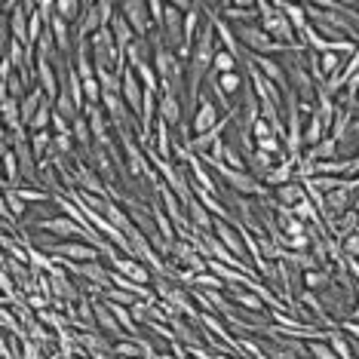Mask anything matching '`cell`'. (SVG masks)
<instances>
[{
  "instance_id": "obj_31",
  "label": "cell",
  "mask_w": 359,
  "mask_h": 359,
  "mask_svg": "<svg viewBox=\"0 0 359 359\" xmlns=\"http://www.w3.org/2000/svg\"><path fill=\"white\" fill-rule=\"evenodd\" d=\"M31 89H34V86H31L28 80H25V74H19V71H13V74L4 80V93H10L13 99H19V102L25 99V95L31 93Z\"/></svg>"
},
{
  "instance_id": "obj_22",
  "label": "cell",
  "mask_w": 359,
  "mask_h": 359,
  "mask_svg": "<svg viewBox=\"0 0 359 359\" xmlns=\"http://www.w3.org/2000/svg\"><path fill=\"white\" fill-rule=\"evenodd\" d=\"M301 200H307V191L301 182H292V184H283L273 191V203H280V206H298Z\"/></svg>"
},
{
  "instance_id": "obj_12",
  "label": "cell",
  "mask_w": 359,
  "mask_h": 359,
  "mask_svg": "<svg viewBox=\"0 0 359 359\" xmlns=\"http://www.w3.org/2000/svg\"><path fill=\"white\" fill-rule=\"evenodd\" d=\"M227 298L233 301V307L246 310V313H264L267 310L264 301H261L252 289H246V285H227Z\"/></svg>"
},
{
  "instance_id": "obj_16",
  "label": "cell",
  "mask_w": 359,
  "mask_h": 359,
  "mask_svg": "<svg viewBox=\"0 0 359 359\" xmlns=\"http://www.w3.org/2000/svg\"><path fill=\"white\" fill-rule=\"evenodd\" d=\"M160 120H166L172 129H178L184 123V102L178 99V95L160 93Z\"/></svg>"
},
{
  "instance_id": "obj_3",
  "label": "cell",
  "mask_w": 359,
  "mask_h": 359,
  "mask_svg": "<svg viewBox=\"0 0 359 359\" xmlns=\"http://www.w3.org/2000/svg\"><path fill=\"white\" fill-rule=\"evenodd\" d=\"M233 34L240 40V46L249 55H273V53H289V46L276 43V40L261 28V22H243V25H233Z\"/></svg>"
},
{
  "instance_id": "obj_40",
  "label": "cell",
  "mask_w": 359,
  "mask_h": 359,
  "mask_svg": "<svg viewBox=\"0 0 359 359\" xmlns=\"http://www.w3.org/2000/svg\"><path fill=\"white\" fill-rule=\"evenodd\" d=\"M53 135H74V123H71V120H65L62 114H55L53 111Z\"/></svg>"
},
{
  "instance_id": "obj_18",
  "label": "cell",
  "mask_w": 359,
  "mask_h": 359,
  "mask_svg": "<svg viewBox=\"0 0 359 359\" xmlns=\"http://www.w3.org/2000/svg\"><path fill=\"white\" fill-rule=\"evenodd\" d=\"M292 182H298V163L292 160V157H285V160H280L273 166V172L267 175V187L271 191H276V187H283V184H292Z\"/></svg>"
},
{
  "instance_id": "obj_35",
  "label": "cell",
  "mask_w": 359,
  "mask_h": 359,
  "mask_svg": "<svg viewBox=\"0 0 359 359\" xmlns=\"http://www.w3.org/2000/svg\"><path fill=\"white\" fill-rule=\"evenodd\" d=\"M218 86H222L227 95H236V93H243V86H246V77H243L240 71H231V74H218Z\"/></svg>"
},
{
  "instance_id": "obj_20",
  "label": "cell",
  "mask_w": 359,
  "mask_h": 359,
  "mask_svg": "<svg viewBox=\"0 0 359 359\" xmlns=\"http://www.w3.org/2000/svg\"><path fill=\"white\" fill-rule=\"evenodd\" d=\"M151 215H154V224H157L160 236L169 243V246H175V243H178V227L172 224V218L166 215V209H163L157 200H151Z\"/></svg>"
},
{
  "instance_id": "obj_36",
  "label": "cell",
  "mask_w": 359,
  "mask_h": 359,
  "mask_svg": "<svg viewBox=\"0 0 359 359\" xmlns=\"http://www.w3.org/2000/svg\"><path fill=\"white\" fill-rule=\"evenodd\" d=\"M15 191H19V197L25 200L28 206H43V203H50V200H53L50 194L43 191V187H25V184H22V187H15Z\"/></svg>"
},
{
  "instance_id": "obj_42",
  "label": "cell",
  "mask_w": 359,
  "mask_h": 359,
  "mask_svg": "<svg viewBox=\"0 0 359 359\" xmlns=\"http://www.w3.org/2000/svg\"><path fill=\"white\" fill-rule=\"evenodd\" d=\"M341 249H344V255H347V258H359V233L347 236V240L341 243Z\"/></svg>"
},
{
  "instance_id": "obj_27",
  "label": "cell",
  "mask_w": 359,
  "mask_h": 359,
  "mask_svg": "<svg viewBox=\"0 0 359 359\" xmlns=\"http://www.w3.org/2000/svg\"><path fill=\"white\" fill-rule=\"evenodd\" d=\"M325 135H329V126H325L323 120L316 117V114H310L307 123H304V151L307 148H316V144H320Z\"/></svg>"
},
{
  "instance_id": "obj_43",
  "label": "cell",
  "mask_w": 359,
  "mask_h": 359,
  "mask_svg": "<svg viewBox=\"0 0 359 359\" xmlns=\"http://www.w3.org/2000/svg\"><path fill=\"white\" fill-rule=\"evenodd\" d=\"M344 267L350 273V280H353V285H359V258H347L344 255Z\"/></svg>"
},
{
  "instance_id": "obj_8",
  "label": "cell",
  "mask_w": 359,
  "mask_h": 359,
  "mask_svg": "<svg viewBox=\"0 0 359 359\" xmlns=\"http://www.w3.org/2000/svg\"><path fill=\"white\" fill-rule=\"evenodd\" d=\"M59 261H71V264H93V261H102V252L93 246V243L74 240V243H59L55 246V255Z\"/></svg>"
},
{
  "instance_id": "obj_11",
  "label": "cell",
  "mask_w": 359,
  "mask_h": 359,
  "mask_svg": "<svg viewBox=\"0 0 359 359\" xmlns=\"http://www.w3.org/2000/svg\"><path fill=\"white\" fill-rule=\"evenodd\" d=\"M120 77H123V99L129 104V111L135 114V120L142 117V108H144V86H142V80H138V74L133 68H126L120 71Z\"/></svg>"
},
{
  "instance_id": "obj_6",
  "label": "cell",
  "mask_w": 359,
  "mask_h": 359,
  "mask_svg": "<svg viewBox=\"0 0 359 359\" xmlns=\"http://www.w3.org/2000/svg\"><path fill=\"white\" fill-rule=\"evenodd\" d=\"M111 271H117L120 276H126V280H133L138 285H148L154 280V271L144 261H138L133 255H123V252H117V255L111 258Z\"/></svg>"
},
{
  "instance_id": "obj_24",
  "label": "cell",
  "mask_w": 359,
  "mask_h": 359,
  "mask_svg": "<svg viewBox=\"0 0 359 359\" xmlns=\"http://www.w3.org/2000/svg\"><path fill=\"white\" fill-rule=\"evenodd\" d=\"M334 283V276L332 271H323V267H316V271H307V273H301V285L310 292H316V295H323L325 289Z\"/></svg>"
},
{
  "instance_id": "obj_38",
  "label": "cell",
  "mask_w": 359,
  "mask_h": 359,
  "mask_svg": "<svg viewBox=\"0 0 359 359\" xmlns=\"http://www.w3.org/2000/svg\"><path fill=\"white\" fill-rule=\"evenodd\" d=\"M307 356L310 359H338L329 341H307Z\"/></svg>"
},
{
  "instance_id": "obj_29",
  "label": "cell",
  "mask_w": 359,
  "mask_h": 359,
  "mask_svg": "<svg viewBox=\"0 0 359 359\" xmlns=\"http://www.w3.org/2000/svg\"><path fill=\"white\" fill-rule=\"evenodd\" d=\"M4 209H10L19 222H22V218H28V212H31V206L19 197V191H15V187H4Z\"/></svg>"
},
{
  "instance_id": "obj_21",
  "label": "cell",
  "mask_w": 359,
  "mask_h": 359,
  "mask_svg": "<svg viewBox=\"0 0 359 359\" xmlns=\"http://www.w3.org/2000/svg\"><path fill=\"white\" fill-rule=\"evenodd\" d=\"M111 34H114V40H117V46H120V53H123L126 55V50H129V46H133L135 43V31H133V25H129V22H126V15L123 13H120L117 10V15H114V22H111Z\"/></svg>"
},
{
  "instance_id": "obj_44",
  "label": "cell",
  "mask_w": 359,
  "mask_h": 359,
  "mask_svg": "<svg viewBox=\"0 0 359 359\" xmlns=\"http://www.w3.org/2000/svg\"><path fill=\"white\" fill-rule=\"evenodd\" d=\"M341 332H344L347 338L359 341V320H344V323H341Z\"/></svg>"
},
{
  "instance_id": "obj_7",
  "label": "cell",
  "mask_w": 359,
  "mask_h": 359,
  "mask_svg": "<svg viewBox=\"0 0 359 359\" xmlns=\"http://www.w3.org/2000/svg\"><path fill=\"white\" fill-rule=\"evenodd\" d=\"M222 120H224V111L215 104V99H209V95H200V104H197V111H194V117H191L194 135L209 133V129H215Z\"/></svg>"
},
{
  "instance_id": "obj_26",
  "label": "cell",
  "mask_w": 359,
  "mask_h": 359,
  "mask_svg": "<svg viewBox=\"0 0 359 359\" xmlns=\"http://www.w3.org/2000/svg\"><path fill=\"white\" fill-rule=\"evenodd\" d=\"M280 10L285 13V19L292 22V28L298 31V37H304V31L310 28V19H307V6H298V4H276Z\"/></svg>"
},
{
  "instance_id": "obj_5",
  "label": "cell",
  "mask_w": 359,
  "mask_h": 359,
  "mask_svg": "<svg viewBox=\"0 0 359 359\" xmlns=\"http://www.w3.org/2000/svg\"><path fill=\"white\" fill-rule=\"evenodd\" d=\"M120 13H123L126 22L133 25L135 37H154L157 34V25H154V19H151L148 4H142V0H126V4H120Z\"/></svg>"
},
{
  "instance_id": "obj_15",
  "label": "cell",
  "mask_w": 359,
  "mask_h": 359,
  "mask_svg": "<svg viewBox=\"0 0 359 359\" xmlns=\"http://www.w3.org/2000/svg\"><path fill=\"white\" fill-rule=\"evenodd\" d=\"M187 222H191V231H200V233H212V227H215V215L203 206V203L194 197L187 203ZM182 240V236H178Z\"/></svg>"
},
{
  "instance_id": "obj_4",
  "label": "cell",
  "mask_w": 359,
  "mask_h": 359,
  "mask_svg": "<svg viewBox=\"0 0 359 359\" xmlns=\"http://www.w3.org/2000/svg\"><path fill=\"white\" fill-rule=\"evenodd\" d=\"M212 233L218 236V243H222V246L231 252L233 258H240L246 267H252L246 240H243V233H240V227H236V222H218V218H215V227H212Z\"/></svg>"
},
{
  "instance_id": "obj_9",
  "label": "cell",
  "mask_w": 359,
  "mask_h": 359,
  "mask_svg": "<svg viewBox=\"0 0 359 359\" xmlns=\"http://www.w3.org/2000/svg\"><path fill=\"white\" fill-rule=\"evenodd\" d=\"M74 175H77V187H80V191L95 194V197H108V194H111V187L104 184V178L95 172V169L89 166L83 157H77V160H74Z\"/></svg>"
},
{
  "instance_id": "obj_19",
  "label": "cell",
  "mask_w": 359,
  "mask_h": 359,
  "mask_svg": "<svg viewBox=\"0 0 359 359\" xmlns=\"http://www.w3.org/2000/svg\"><path fill=\"white\" fill-rule=\"evenodd\" d=\"M276 163H280V160H276V157H271V154H264V151H258V148H255V151H252L249 157H246V166H249V172L255 175L261 184L267 182V175L273 172V166H276Z\"/></svg>"
},
{
  "instance_id": "obj_17",
  "label": "cell",
  "mask_w": 359,
  "mask_h": 359,
  "mask_svg": "<svg viewBox=\"0 0 359 359\" xmlns=\"http://www.w3.org/2000/svg\"><path fill=\"white\" fill-rule=\"evenodd\" d=\"M83 160H86L89 166H93L95 172H99V175L104 178V184H108V187L114 184V157H111L108 151H104V148H99V144H95V148L89 151V154H83Z\"/></svg>"
},
{
  "instance_id": "obj_1",
  "label": "cell",
  "mask_w": 359,
  "mask_h": 359,
  "mask_svg": "<svg viewBox=\"0 0 359 359\" xmlns=\"http://www.w3.org/2000/svg\"><path fill=\"white\" fill-rule=\"evenodd\" d=\"M258 22H261V28H264L267 34L276 40V43L289 46V50H295V53H304L307 50L304 40L298 37V31L292 28V22L285 19V13L276 4H267V0H261V4H258Z\"/></svg>"
},
{
  "instance_id": "obj_33",
  "label": "cell",
  "mask_w": 359,
  "mask_h": 359,
  "mask_svg": "<svg viewBox=\"0 0 359 359\" xmlns=\"http://www.w3.org/2000/svg\"><path fill=\"white\" fill-rule=\"evenodd\" d=\"M55 15L65 19L68 25H77L80 15H83V4H77V0H59L55 4Z\"/></svg>"
},
{
  "instance_id": "obj_45",
  "label": "cell",
  "mask_w": 359,
  "mask_h": 359,
  "mask_svg": "<svg viewBox=\"0 0 359 359\" xmlns=\"http://www.w3.org/2000/svg\"><path fill=\"white\" fill-rule=\"evenodd\" d=\"M350 320H359V289H356V307H353V313H350Z\"/></svg>"
},
{
  "instance_id": "obj_37",
  "label": "cell",
  "mask_w": 359,
  "mask_h": 359,
  "mask_svg": "<svg viewBox=\"0 0 359 359\" xmlns=\"http://www.w3.org/2000/svg\"><path fill=\"white\" fill-rule=\"evenodd\" d=\"M236 55L233 53H227V50H218L215 53V62H212V71L215 74H231V71H236Z\"/></svg>"
},
{
  "instance_id": "obj_32",
  "label": "cell",
  "mask_w": 359,
  "mask_h": 359,
  "mask_svg": "<svg viewBox=\"0 0 359 359\" xmlns=\"http://www.w3.org/2000/svg\"><path fill=\"white\" fill-rule=\"evenodd\" d=\"M95 77H99V83H102L104 93L123 95V77H120V71H114V68H99V71H95Z\"/></svg>"
},
{
  "instance_id": "obj_25",
  "label": "cell",
  "mask_w": 359,
  "mask_h": 359,
  "mask_svg": "<svg viewBox=\"0 0 359 359\" xmlns=\"http://www.w3.org/2000/svg\"><path fill=\"white\" fill-rule=\"evenodd\" d=\"M43 102H46V93H43L40 86H34V89H31V93L25 95V99H22V123L31 126V120H34L37 111L43 108Z\"/></svg>"
},
{
  "instance_id": "obj_10",
  "label": "cell",
  "mask_w": 359,
  "mask_h": 359,
  "mask_svg": "<svg viewBox=\"0 0 359 359\" xmlns=\"http://www.w3.org/2000/svg\"><path fill=\"white\" fill-rule=\"evenodd\" d=\"M246 71H249V83H252V89H255L258 102H273V104H283V102H285L283 89L276 86V83H271V80L261 74V71H258L252 62H246Z\"/></svg>"
},
{
  "instance_id": "obj_23",
  "label": "cell",
  "mask_w": 359,
  "mask_h": 359,
  "mask_svg": "<svg viewBox=\"0 0 359 359\" xmlns=\"http://www.w3.org/2000/svg\"><path fill=\"white\" fill-rule=\"evenodd\" d=\"M304 157L310 160V163H323V160H338L341 157V148H338V142H334L332 135H325L316 148H307L304 151Z\"/></svg>"
},
{
  "instance_id": "obj_34",
  "label": "cell",
  "mask_w": 359,
  "mask_h": 359,
  "mask_svg": "<svg viewBox=\"0 0 359 359\" xmlns=\"http://www.w3.org/2000/svg\"><path fill=\"white\" fill-rule=\"evenodd\" d=\"M138 80H142V86L144 89H151V93H160V74H157V68H154V62H144V65H138V68H133Z\"/></svg>"
},
{
  "instance_id": "obj_14",
  "label": "cell",
  "mask_w": 359,
  "mask_h": 359,
  "mask_svg": "<svg viewBox=\"0 0 359 359\" xmlns=\"http://www.w3.org/2000/svg\"><path fill=\"white\" fill-rule=\"evenodd\" d=\"M0 114H4V126L10 129V133H22V129H28L22 123V102L13 99L10 93H0Z\"/></svg>"
},
{
  "instance_id": "obj_13",
  "label": "cell",
  "mask_w": 359,
  "mask_h": 359,
  "mask_svg": "<svg viewBox=\"0 0 359 359\" xmlns=\"http://www.w3.org/2000/svg\"><path fill=\"white\" fill-rule=\"evenodd\" d=\"M353 194H356V191L350 187V182H344V187H338V191L325 194V209H329V222L353 209ZM329 222H325V224H329Z\"/></svg>"
},
{
  "instance_id": "obj_30",
  "label": "cell",
  "mask_w": 359,
  "mask_h": 359,
  "mask_svg": "<svg viewBox=\"0 0 359 359\" xmlns=\"http://www.w3.org/2000/svg\"><path fill=\"white\" fill-rule=\"evenodd\" d=\"M329 344H332L334 353H338V359H356V353H353V341H350L347 334L341 332V325H338V329H332Z\"/></svg>"
},
{
  "instance_id": "obj_39",
  "label": "cell",
  "mask_w": 359,
  "mask_h": 359,
  "mask_svg": "<svg viewBox=\"0 0 359 359\" xmlns=\"http://www.w3.org/2000/svg\"><path fill=\"white\" fill-rule=\"evenodd\" d=\"M344 62H347V59H341L338 53H323V55H320V71H323V80H329V77L334 74V71H338L341 65H344Z\"/></svg>"
},
{
  "instance_id": "obj_2",
  "label": "cell",
  "mask_w": 359,
  "mask_h": 359,
  "mask_svg": "<svg viewBox=\"0 0 359 359\" xmlns=\"http://www.w3.org/2000/svg\"><path fill=\"white\" fill-rule=\"evenodd\" d=\"M304 53H295V50L283 53V71H285V77H289L292 93L298 95V102L304 104V108H313V102H316V80L307 71Z\"/></svg>"
},
{
  "instance_id": "obj_41",
  "label": "cell",
  "mask_w": 359,
  "mask_h": 359,
  "mask_svg": "<svg viewBox=\"0 0 359 359\" xmlns=\"http://www.w3.org/2000/svg\"><path fill=\"white\" fill-rule=\"evenodd\" d=\"M271 135H276L273 126L267 123V120H255V126H252V138H255V142H264V138H271Z\"/></svg>"
},
{
  "instance_id": "obj_28",
  "label": "cell",
  "mask_w": 359,
  "mask_h": 359,
  "mask_svg": "<svg viewBox=\"0 0 359 359\" xmlns=\"http://www.w3.org/2000/svg\"><path fill=\"white\" fill-rule=\"evenodd\" d=\"M283 261L292 267V271H298V273H307V271H316V267H320L310 252H285Z\"/></svg>"
}]
</instances>
